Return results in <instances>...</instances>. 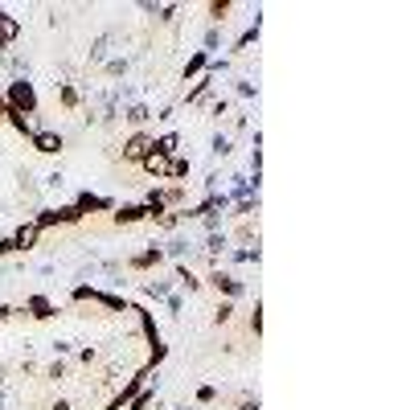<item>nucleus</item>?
Here are the masks:
<instances>
[{"label":"nucleus","mask_w":410,"mask_h":410,"mask_svg":"<svg viewBox=\"0 0 410 410\" xmlns=\"http://www.w3.org/2000/svg\"><path fill=\"white\" fill-rule=\"evenodd\" d=\"M17 33H21V25H17V21H12L4 8H0V53H4V49L17 42Z\"/></svg>","instance_id":"nucleus-7"},{"label":"nucleus","mask_w":410,"mask_h":410,"mask_svg":"<svg viewBox=\"0 0 410 410\" xmlns=\"http://www.w3.org/2000/svg\"><path fill=\"white\" fill-rule=\"evenodd\" d=\"M226 12H230L226 0H214V4H210V17H214V21H226Z\"/></svg>","instance_id":"nucleus-13"},{"label":"nucleus","mask_w":410,"mask_h":410,"mask_svg":"<svg viewBox=\"0 0 410 410\" xmlns=\"http://www.w3.org/2000/svg\"><path fill=\"white\" fill-rule=\"evenodd\" d=\"M8 123H12L21 136H33V123H29V115H12V111H8Z\"/></svg>","instance_id":"nucleus-10"},{"label":"nucleus","mask_w":410,"mask_h":410,"mask_svg":"<svg viewBox=\"0 0 410 410\" xmlns=\"http://www.w3.org/2000/svg\"><path fill=\"white\" fill-rule=\"evenodd\" d=\"M53 410H70V402H53Z\"/></svg>","instance_id":"nucleus-19"},{"label":"nucleus","mask_w":410,"mask_h":410,"mask_svg":"<svg viewBox=\"0 0 410 410\" xmlns=\"http://www.w3.org/2000/svg\"><path fill=\"white\" fill-rule=\"evenodd\" d=\"M0 119H8V103H4V94H0Z\"/></svg>","instance_id":"nucleus-18"},{"label":"nucleus","mask_w":410,"mask_h":410,"mask_svg":"<svg viewBox=\"0 0 410 410\" xmlns=\"http://www.w3.org/2000/svg\"><path fill=\"white\" fill-rule=\"evenodd\" d=\"M210 283H214V287H218V291H226V296H238V283H234V279H230V275H210Z\"/></svg>","instance_id":"nucleus-8"},{"label":"nucleus","mask_w":410,"mask_h":410,"mask_svg":"<svg viewBox=\"0 0 410 410\" xmlns=\"http://www.w3.org/2000/svg\"><path fill=\"white\" fill-rule=\"evenodd\" d=\"M62 107H78V91L74 87H62Z\"/></svg>","instance_id":"nucleus-14"},{"label":"nucleus","mask_w":410,"mask_h":410,"mask_svg":"<svg viewBox=\"0 0 410 410\" xmlns=\"http://www.w3.org/2000/svg\"><path fill=\"white\" fill-rule=\"evenodd\" d=\"M152 263H160V250H144V255H136V259H132V267H136V271H148Z\"/></svg>","instance_id":"nucleus-9"},{"label":"nucleus","mask_w":410,"mask_h":410,"mask_svg":"<svg viewBox=\"0 0 410 410\" xmlns=\"http://www.w3.org/2000/svg\"><path fill=\"white\" fill-rule=\"evenodd\" d=\"M12 250H17V246H12V238H0V259H4V255H12Z\"/></svg>","instance_id":"nucleus-16"},{"label":"nucleus","mask_w":410,"mask_h":410,"mask_svg":"<svg viewBox=\"0 0 410 410\" xmlns=\"http://www.w3.org/2000/svg\"><path fill=\"white\" fill-rule=\"evenodd\" d=\"M152 148H156V139L148 136V132H136V136L123 144V160H136V164H139V160H144Z\"/></svg>","instance_id":"nucleus-2"},{"label":"nucleus","mask_w":410,"mask_h":410,"mask_svg":"<svg viewBox=\"0 0 410 410\" xmlns=\"http://www.w3.org/2000/svg\"><path fill=\"white\" fill-rule=\"evenodd\" d=\"M37 238H42V226L33 222V226H21L17 234H12V246H17V250H33V246H37Z\"/></svg>","instance_id":"nucleus-5"},{"label":"nucleus","mask_w":410,"mask_h":410,"mask_svg":"<svg viewBox=\"0 0 410 410\" xmlns=\"http://www.w3.org/2000/svg\"><path fill=\"white\" fill-rule=\"evenodd\" d=\"M33 148L42 156H53V152H62V136L58 132H33Z\"/></svg>","instance_id":"nucleus-6"},{"label":"nucleus","mask_w":410,"mask_h":410,"mask_svg":"<svg viewBox=\"0 0 410 410\" xmlns=\"http://www.w3.org/2000/svg\"><path fill=\"white\" fill-rule=\"evenodd\" d=\"M169 160H173V156H164V152H156V148H152L139 164H144V173H152V177L160 181V177H169Z\"/></svg>","instance_id":"nucleus-3"},{"label":"nucleus","mask_w":410,"mask_h":410,"mask_svg":"<svg viewBox=\"0 0 410 410\" xmlns=\"http://www.w3.org/2000/svg\"><path fill=\"white\" fill-rule=\"evenodd\" d=\"M8 111L12 115H33L37 111V91H33V83H25V78H17V83H8Z\"/></svg>","instance_id":"nucleus-1"},{"label":"nucleus","mask_w":410,"mask_h":410,"mask_svg":"<svg viewBox=\"0 0 410 410\" xmlns=\"http://www.w3.org/2000/svg\"><path fill=\"white\" fill-rule=\"evenodd\" d=\"M33 316H37V320L49 316V300H33Z\"/></svg>","instance_id":"nucleus-15"},{"label":"nucleus","mask_w":410,"mask_h":410,"mask_svg":"<svg viewBox=\"0 0 410 410\" xmlns=\"http://www.w3.org/2000/svg\"><path fill=\"white\" fill-rule=\"evenodd\" d=\"M169 177H173V181H177V177H189V160L173 156V160H169Z\"/></svg>","instance_id":"nucleus-11"},{"label":"nucleus","mask_w":410,"mask_h":410,"mask_svg":"<svg viewBox=\"0 0 410 410\" xmlns=\"http://www.w3.org/2000/svg\"><path fill=\"white\" fill-rule=\"evenodd\" d=\"M148 214H156V210H152V205H119V210H115V226H132V222L148 218Z\"/></svg>","instance_id":"nucleus-4"},{"label":"nucleus","mask_w":410,"mask_h":410,"mask_svg":"<svg viewBox=\"0 0 410 410\" xmlns=\"http://www.w3.org/2000/svg\"><path fill=\"white\" fill-rule=\"evenodd\" d=\"M148 402H152V394H139L136 402H132V410H148Z\"/></svg>","instance_id":"nucleus-17"},{"label":"nucleus","mask_w":410,"mask_h":410,"mask_svg":"<svg viewBox=\"0 0 410 410\" xmlns=\"http://www.w3.org/2000/svg\"><path fill=\"white\" fill-rule=\"evenodd\" d=\"M201 66H205V49H201V53H193V62L185 66V78H193V74H197Z\"/></svg>","instance_id":"nucleus-12"}]
</instances>
